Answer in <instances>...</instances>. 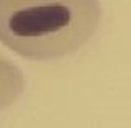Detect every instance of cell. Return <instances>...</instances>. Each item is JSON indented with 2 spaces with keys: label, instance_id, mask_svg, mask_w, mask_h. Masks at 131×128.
Listing matches in <instances>:
<instances>
[{
  "label": "cell",
  "instance_id": "cell-1",
  "mask_svg": "<svg viewBox=\"0 0 131 128\" xmlns=\"http://www.w3.org/2000/svg\"><path fill=\"white\" fill-rule=\"evenodd\" d=\"M103 22L100 0H0V44L28 61L74 56Z\"/></svg>",
  "mask_w": 131,
  "mask_h": 128
},
{
  "label": "cell",
  "instance_id": "cell-2",
  "mask_svg": "<svg viewBox=\"0 0 131 128\" xmlns=\"http://www.w3.org/2000/svg\"><path fill=\"white\" fill-rule=\"evenodd\" d=\"M26 90L23 69L0 51V112L10 109Z\"/></svg>",
  "mask_w": 131,
  "mask_h": 128
}]
</instances>
